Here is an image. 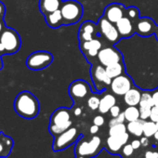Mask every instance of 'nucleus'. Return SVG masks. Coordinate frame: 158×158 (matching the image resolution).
<instances>
[{
  "label": "nucleus",
  "instance_id": "nucleus-37",
  "mask_svg": "<svg viewBox=\"0 0 158 158\" xmlns=\"http://www.w3.org/2000/svg\"><path fill=\"white\" fill-rule=\"evenodd\" d=\"M109 113H110V114H111V116L112 117H116V116H118L120 114H121V110H120V107L118 106V105H114L112 108H111V110L109 111Z\"/></svg>",
  "mask_w": 158,
  "mask_h": 158
},
{
  "label": "nucleus",
  "instance_id": "nucleus-2",
  "mask_svg": "<svg viewBox=\"0 0 158 158\" xmlns=\"http://www.w3.org/2000/svg\"><path fill=\"white\" fill-rule=\"evenodd\" d=\"M72 124L70 110L65 107H60L56 109L50 116L48 131L52 136L56 137L70 128Z\"/></svg>",
  "mask_w": 158,
  "mask_h": 158
},
{
  "label": "nucleus",
  "instance_id": "nucleus-45",
  "mask_svg": "<svg viewBox=\"0 0 158 158\" xmlns=\"http://www.w3.org/2000/svg\"><path fill=\"white\" fill-rule=\"evenodd\" d=\"M81 113H82V110H81V108H79V107L75 108V109H74V112H73L74 115H76V116L80 115V114H81Z\"/></svg>",
  "mask_w": 158,
  "mask_h": 158
},
{
  "label": "nucleus",
  "instance_id": "nucleus-30",
  "mask_svg": "<svg viewBox=\"0 0 158 158\" xmlns=\"http://www.w3.org/2000/svg\"><path fill=\"white\" fill-rule=\"evenodd\" d=\"M136 150L133 148L131 143H127L124 145L120 152V155L122 158H135L136 156Z\"/></svg>",
  "mask_w": 158,
  "mask_h": 158
},
{
  "label": "nucleus",
  "instance_id": "nucleus-50",
  "mask_svg": "<svg viewBox=\"0 0 158 158\" xmlns=\"http://www.w3.org/2000/svg\"><path fill=\"white\" fill-rule=\"evenodd\" d=\"M2 68V61H1V59H0V69Z\"/></svg>",
  "mask_w": 158,
  "mask_h": 158
},
{
  "label": "nucleus",
  "instance_id": "nucleus-23",
  "mask_svg": "<svg viewBox=\"0 0 158 158\" xmlns=\"http://www.w3.org/2000/svg\"><path fill=\"white\" fill-rule=\"evenodd\" d=\"M116 104V99L112 94H105L100 102L99 112L101 114H107L111 110V108Z\"/></svg>",
  "mask_w": 158,
  "mask_h": 158
},
{
  "label": "nucleus",
  "instance_id": "nucleus-47",
  "mask_svg": "<svg viewBox=\"0 0 158 158\" xmlns=\"http://www.w3.org/2000/svg\"><path fill=\"white\" fill-rule=\"evenodd\" d=\"M3 32V23L0 22V34Z\"/></svg>",
  "mask_w": 158,
  "mask_h": 158
},
{
  "label": "nucleus",
  "instance_id": "nucleus-9",
  "mask_svg": "<svg viewBox=\"0 0 158 158\" xmlns=\"http://www.w3.org/2000/svg\"><path fill=\"white\" fill-rule=\"evenodd\" d=\"M98 29L100 34L110 43L115 44L120 39L121 36L114 23H112L104 17H101L98 22Z\"/></svg>",
  "mask_w": 158,
  "mask_h": 158
},
{
  "label": "nucleus",
  "instance_id": "nucleus-51",
  "mask_svg": "<svg viewBox=\"0 0 158 158\" xmlns=\"http://www.w3.org/2000/svg\"><path fill=\"white\" fill-rule=\"evenodd\" d=\"M156 126H157V128H158V121L156 122Z\"/></svg>",
  "mask_w": 158,
  "mask_h": 158
},
{
  "label": "nucleus",
  "instance_id": "nucleus-24",
  "mask_svg": "<svg viewBox=\"0 0 158 158\" xmlns=\"http://www.w3.org/2000/svg\"><path fill=\"white\" fill-rule=\"evenodd\" d=\"M145 120L142 119H138L135 121L128 122L127 125V132L135 137L140 138L143 135V125H144Z\"/></svg>",
  "mask_w": 158,
  "mask_h": 158
},
{
  "label": "nucleus",
  "instance_id": "nucleus-15",
  "mask_svg": "<svg viewBox=\"0 0 158 158\" xmlns=\"http://www.w3.org/2000/svg\"><path fill=\"white\" fill-rule=\"evenodd\" d=\"M126 14V8L124 5L119 3H112L109 4L103 11L102 17L107 19L112 23H116L120 21Z\"/></svg>",
  "mask_w": 158,
  "mask_h": 158
},
{
  "label": "nucleus",
  "instance_id": "nucleus-32",
  "mask_svg": "<svg viewBox=\"0 0 158 158\" xmlns=\"http://www.w3.org/2000/svg\"><path fill=\"white\" fill-rule=\"evenodd\" d=\"M125 16H127L132 23L133 24H135V23L139 19V11L138 10V8L136 7H128L126 8V14Z\"/></svg>",
  "mask_w": 158,
  "mask_h": 158
},
{
  "label": "nucleus",
  "instance_id": "nucleus-19",
  "mask_svg": "<svg viewBox=\"0 0 158 158\" xmlns=\"http://www.w3.org/2000/svg\"><path fill=\"white\" fill-rule=\"evenodd\" d=\"M13 145L14 141L10 136L0 132V158L8 157L12 151Z\"/></svg>",
  "mask_w": 158,
  "mask_h": 158
},
{
  "label": "nucleus",
  "instance_id": "nucleus-40",
  "mask_svg": "<svg viewBox=\"0 0 158 158\" xmlns=\"http://www.w3.org/2000/svg\"><path fill=\"white\" fill-rule=\"evenodd\" d=\"M140 142H141V146H142L143 148H147V147H149V145H150L149 138H147V137H145V136H143V137L140 138Z\"/></svg>",
  "mask_w": 158,
  "mask_h": 158
},
{
  "label": "nucleus",
  "instance_id": "nucleus-25",
  "mask_svg": "<svg viewBox=\"0 0 158 158\" xmlns=\"http://www.w3.org/2000/svg\"><path fill=\"white\" fill-rule=\"evenodd\" d=\"M105 70H106L107 74H108L112 79H114V78L119 76L120 74L124 73L125 65H124L123 61H119V62L113 63V64H111V65L106 66V67H105Z\"/></svg>",
  "mask_w": 158,
  "mask_h": 158
},
{
  "label": "nucleus",
  "instance_id": "nucleus-7",
  "mask_svg": "<svg viewBox=\"0 0 158 158\" xmlns=\"http://www.w3.org/2000/svg\"><path fill=\"white\" fill-rule=\"evenodd\" d=\"M53 61V56L48 51H35L30 54L26 60V65L31 70H42Z\"/></svg>",
  "mask_w": 158,
  "mask_h": 158
},
{
  "label": "nucleus",
  "instance_id": "nucleus-8",
  "mask_svg": "<svg viewBox=\"0 0 158 158\" xmlns=\"http://www.w3.org/2000/svg\"><path fill=\"white\" fill-rule=\"evenodd\" d=\"M91 77L95 86V91H102L104 87L110 86L113 79L107 74L103 65L96 64L91 68Z\"/></svg>",
  "mask_w": 158,
  "mask_h": 158
},
{
  "label": "nucleus",
  "instance_id": "nucleus-5",
  "mask_svg": "<svg viewBox=\"0 0 158 158\" xmlns=\"http://www.w3.org/2000/svg\"><path fill=\"white\" fill-rule=\"evenodd\" d=\"M80 136V133L75 127H70L64 132L60 133V135L56 136L53 144H52V149L54 152H59L62 151L69 146H71L73 143L76 142Z\"/></svg>",
  "mask_w": 158,
  "mask_h": 158
},
{
  "label": "nucleus",
  "instance_id": "nucleus-46",
  "mask_svg": "<svg viewBox=\"0 0 158 158\" xmlns=\"http://www.w3.org/2000/svg\"><path fill=\"white\" fill-rule=\"evenodd\" d=\"M0 53H5V48L1 43H0Z\"/></svg>",
  "mask_w": 158,
  "mask_h": 158
},
{
  "label": "nucleus",
  "instance_id": "nucleus-43",
  "mask_svg": "<svg viewBox=\"0 0 158 158\" xmlns=\"http://www.w3.org/2000/svg\"><path fill=\"white\" fill-rule=\"evenodd\" d=\"M4 12H5V6L3 5V3L0 2V19L3 17Z\"/></svg>",
  "mask_w": 158,
  "mask_h": 158
},
{
  "label": "nucleus",
  "instance_id": "nucleus-38",
  "mask_svg": "<svg viewBox=\"0 0 158 158\" xmlns=\"http://www.w3.org/2000/svg\"><path fill=\"white\" fill-rule=\"evenodd\" d=\"M93 124L94 125H97L99 127H102L104 124V118H103V116H102V115L95 116L94 119H93Z\"/></svg>",
  "mask_w": 158,
  "mask_h": 158
},
{
  "label": "nucleus",
  "instance_id": "nucleus-16",
  "mask_svg": "<svg viewBox=\"0 0 158 158\" xmlns=\"http://www.w3.org/2000/svg\"><path fill=\"white\" fill-rule=\"evenodd\" d=\"M102 48V44L98 38H93L89 41L80 42V49L87 59L98 56L99 51Z\"/></svg>",
  "mask_w": 158,
  "mask_h": 158
},
{
  "label": "nucleus",
  "instance_id": "nucleus-39",
  "mask_svg": "<svg viewBox=\"0 0 158 158\" xmlns=\"http://www.w3.org/2000/svg\"><path fill=\"white\" fill-rule=\"evenodd\" d=\"M131 145L133 146V148L136 150V151H139L142 146H141V142H140V139H133L131 141Z\"/></svg>",
  "mask_w": 158,
  "mask_h": 158
},
{
  "label": "nucleus",
  "instance_id": "nucleus-29",
  "mask_svg": "<svg viewBox=\"0 0 158 158\" xmlns=\"http://www.w3.org/2000/svg\"><path fill=\"white\" fill-rule=\"evenodd\" d=\"M139 106L142 107V108H151L152 109L154 106V103L152 101V95L149 92L141 93V98H140Z\"/></svg>",
  "mask_w": 158,
  "mask_h": 158
},
{
  "label": "nucleus",
  "instance_id": "nucleus-22",
  "mask_svg": "<svg viewBox=\"0 0 158 158\" xmlns=\"http://www.w3.org/2000/svg\"><path fill=\"white\" fill-rule=\"evenodd\" d=\"M45 19L47 24L51 28H58L60 25H63V19L60 10H58L56 11L45 15Z\"/></svg>",
  "mask_w": 158,
  "mask_h": 158
},
{
  "label": "nucleus",
  "instance_id": "nucleus-34",
  "mask_svg": "<svg viewBox=\"0 0 158 158\" xmlns=\"http://www.w3.org/2000/svg\"><path fill=\"white\" fill-rule=\"evenodd\" d=\"M125 121H126V117H125V114H124V112H123V113H121L118 116L113 117V118L109 121V127H112V126L116 125V124L124 123Z\"/></svg>",
  "mask_w": 158,
  "mask_h": 158
},
{
  "label": "nucleus",
  "instance_id": "nucleus-18",
  "mask_svg": "<svg viewBox=\"0 0 158 158\" xmlns=\"http://www.w3.org/2000/svg\"><path fill=\"white\" fill-rule=\"evenodd\" d=\"M115 26L121 38H128L135 34L134 24L127 16H124L120 21H118L115 23Z\"/></svg>",
  "mask_w": 158,
  "mask_h": 158
},
{
  "label": "nucleus",
  "instance_id": "nucleus-36",
  "mask_svg": "<svg viewBox=\"0 0 158 158\" xmlns=\"http://www.w3.org/2000/svg\"><path fill=\"white\" fill-rule=\"evenodd\" d=\"M150 120L153 121V122H157L158 121V106H153L151 110V114H150Z\"/></svg>",
  "mask_w": 158,
  "mask_h": 158
},
{
  "label": "nucleus",
  "instance_id": "nucleus-20",
  "mask_svg": "<svg viewBox=\"0 0 158 158\" xmlns=\"http://www.w3.org/2000/svg\"><path fill=\"white\" fill-rule=\"evenodd\" d=\"M62 2H63L62 0H40L39 1L40 11L44 15L56 11L60 9Z\"/></svg>",
  "mask_w": 158,
  "mask_h": 158
},
{
  "label": "nucleus",
  "instance_id": "nucleus-3",
  "mask_svg": "<svg viewBox=\"0 0 158 158\" xmlns=\"http://www.w3.org/2000/svg\"><path fill=\"white\" fill-rule=\"evenodd\" d=\"M60 12L64 25H71L80 21L84 10L82 5L76 0H66L60 6Z\"/></svg>",
  "mask_w": 158,
  "mask_h": 158
},
{
  "label": "nucleus",
  "instance_id": "nucleus-12",
  "mask_svg": "<svg viewBox=\"0 0 158 158\" xmlns=\"http://www.w3.org/2000/svg\"><path fill=\"white\" fill-rule=\"evenodd\" d=\"M135 33L140 36L148 37L154 35L157 25L154 21L149 17H139V19L135 23Z\"/></svg>",
  "mask_w": 158,
  "mask_h": 158
},
{
  "label": "nucleus",
  "instance_id": "nucleus-35",
  "mask_svg": "<svg viewBox=\"0 0 158 158\" xmlns=\"http://www.w3.org/2000/svg\"><path fill=\"white\" fill-rule=\"evenodd\" d=\"M139 116L140 119L142 120H147L148 118H150V114H151V108H142V107H139Z\"/></svg>",
  "mask_w": 158,
  "mask_h": 158
},
{
  "label": "nucleus",
  "instance_id": "nucleus-10",
  "mask_svg": "<svg viewBox=\"0 0 158 158\" xmlns=\"http://www.w3.org/2000/svg\"><path fill=\"white\" fill-rule=\"evenodd\" d=\"M98 60L102 65L104 67L111 65L113 63H116L119 61H123V57L121 52L114 47H106L102 48L98 53Z\"/></svg>",
  "mask_w": 158,
  "mask_h": 158
},
{
  "label": "nucleus",
  "instance_id": "nucleus-33",
  "mask_svg": "<svg viewBox=\"0 0 158 158\" xmlns=\"http://www.w3.org/2000/svg\"><path fill=\"white\" fill-rule=\"evenodd\" d=\"M100 102H101V99L97 96H90L89 99H88V106L89 109L95 111V110H98L99 109V106H100Z\"/></svg>",
  "mask_w": 158,
  "mask_h": 158
},
{
  "label": "nucleus",
  "instance_id": "nucleus-49",
  "mask_svg": "<svg viewBox=\"0 0 158 158\" xmlns=\"http://www.w3.org/2000/svg\"><path fill=\"white\" fill-rule=\"evenodd\" d=\"M154 35H155V36H156V39L158 40V25H157V28H156V31H155Z\"/></svg>",
  "mask_w": 158,
  "mask_h": 158
},
{
  "label": "nucleus",
  "instance_id": "nucleus-27",
  "mask_svg": "<svg viewBox=\"0 0 158 158\" xmlns=\"http://www.w3.org/2000/svg\"><path fill=\"white\" fill-rule=\"evenodd\" d=\"M135 158H158V147L152 146L150 148H146L143 152L140 151L139 153L136 152Z\"/></svg>",
  "mask_w": 158,
  "mask_h": 158
},
{
  "label": "nucleus",
  "instance_id": "nucleus-14",
  "mask_svg": "<svg viewBox=\"0 0 158 158\" xmlns=\"http://www.w3.org/2000/svg\"><path fill=\"white\" fill-rule=\"evenodd\" d=\"M128 139V132H126L118 136H109L106 139V149L111 154H118L120 153L124 145L127 143Z\"/></svg>",
  "mask_w": 158,
  "mask_h": 158
},
{
  "label": "nucleus",
  "instance_id": "nucleus-21",
  "mask_svg": "<svg viewBox=\"0 0 158 158\" xmlns=\"http://www.w3.org/2000/svg\"><path fill=\"white\" fill-rule=\"evenodd\" d=\"M141 98V92L138 88L132 87L125 95L124 102L127 106H137L139 105Z\"/></svg>",
  "mask_w": 158,
  "mask_h": 158
},
{
  "label": "nucleus",
  "instance_id": "nucleus-44",
  "mask_svg": "<svg viewBox=\"0 0 158 158\" xmlns=\"http://www.w3.org/2000/svg\"><path fill=\"white\" fill-rule=\"evenodd\" d=\"M152 138H153V140H154V145L158 147V130L156 131V133L154 134V136Z\"/></svg>",
  "mask_w": 158,
  "mask_h": 158
},
{
  "label": "nucleus",
  "instance_id": "nucleus-6",
  "mask_svg": "<svg viewBox=\"0 0 158 158\" xmlns=\"http://www.w3.org/2000/svg\"><path fill=\"white\" fill-rule=\"evenodd\" d=\"M0 43L4 46L6 54H14L21 47V38L15 30L6 28L0 35Z\"/></svg>",
  "mask_w": 158,
  "mask_h": 158
},
{
  "label": "nucleus",
  "instance_id": "nucleus-11",
  "mask_svg": "<svg viewBox=\"0 0 158 158\" xmlns=\"http://www.w3.org/2000/svg\"><path fill=\"white\" fill-rule=\"evenodd\" d=\"M110 87L114 94L117 96H124L133 87V82L127 74L122 73L113 79Z\"/></svg>",
  "mask_w": 158,
  "mask_h": 158
},
{
  "label": "nucleus",
  "instance_id": "nucleus-26",
  "mask_svg": "<svg viewBox=\"0 0 158 158\" xmlns=\"http://www.w3.org/2000/svg\"><path fill=\"white\" fill-rule=\"evenodd\" d=\"M126 121L131 122L140 118L139 116V109L137 106H127V108L124 111Z\"/></svg>",
  "mask_w": 158,
  "mask_h": 158
},
{
  "label": "nucleus",
  "instance_id": "nucleus-31",
  "mask_svg": "<svg viewBox=\"0 0 158 158\" xmlns=\"http://www.w3.org/2000/svg\"><path fill=\"white\" fill-rule=\"evenodd\" d=\"M126 132H127V126L124 123L114 125L109 128V136H118Z\"/></svg>",
  "mask_w": 158,
  "mask_h": 158
},
{
  "label": "nucleus",
  "instance_id": "nucleus-28",
  "mask_svg": "<svg viewBox=\"0 0 158 158\" xmlns=\"http://www.w3.org/2000/svg\"><path fill=\"white\" fill-rule=\"evenodd\" d=\"M158 130L156 123L150 120V121H146L144 122L143 125V136L147 137V138H152L154 136V134L156 133V131Z\"/></svg>",
  "mask_w": 158,
  "mask_h": 158
},
{
  "label": "nucleus",
  "instance_id": "nucleus-1",
  "mask_svg": "<svg viewBox=\"0 0 158 158\" xmlns=\"http://www.w3.org/2000/svg\"><path fill=\"white\" fill-rule=\"evenodd\" d=\"M15 112L25 119H33L39 113V102L29 91H23L17 95L14 101Z\"/></svg>",
  "mask_w": 158,
  "mask_h": 158
},
{
  "label": "nucleus",
  "instance_id": "nucleus-42",
  "mask_svg": "<svg viewBox=\"0 0 158 158\" xmlns=\"http://www.w3.org/2000/svg\"><path fill=\"white\" fill-rule=\"evenodd\" d=\"M99 129H100V127H99V126H97V125H94V124H93V126H91V127H90V133H91L92 135H95L96 133H98Z\"/></svg>",
  "mask_w": 158,
  "mask_h": 158
},
{
  "label": "nucleus",
  "instance_id": "nucleus-48",
  "mask_svg": "<svg viewBox=\"0 0 158 158\" xmlns=\"http://www.w3.org/2000/svg\"><path fill=\"white\" fill-rule=\"evenodd\" d=\"M75 158H89V157L84 156V155H75Z\"/></svg>",
  "mask_w": 158,
  "mask_h": 158
},
{
  "label": "nucleus",
  "instance_id": "nucleus-4",
  "mask_svg": "<svg viewBox=\"0 0 158 158\" xmlns=\"http://www.w3.org/2000/svg\"><path fill=\"white\" fill-rule=\"evenodd\" d=\"M102 149V139L99 136H93L90 140L78 139L74 147V153L75 155H84L89 158H93L101 152Z\"/></svg>",
  "mask_w": 158,
  "mask_h": 158
},
{
  "label": "nucleus",
  "instance_id": "nucleus-17",
  "mask_svg": "<svg viewBox=\"0 0 158 158\" xmlns=\"http://www.w3.org/2000/svg\"><path fill=\"white\" fill-rule=\"evenodd\" d=\"M98 24L91 21H86L84 22L80 27H79V42H84L93 39L94 35L97 34L98 31Z\"/></svg>",
  "mask_w": 158,
  "mask_h": 158
},
{
  "label": "nucleus",
  "instance_id": "nucleus-41",
  "mask_svg": "<svg viewBox=\"0 0 158 158\" xmlns=\"http://www.w3.org/2000/svg\"><path fill=\"white\" fill-rule=\"evenodd\" d=\"M152 95V101H153L154 105L158 106V90L154 91Z\"/></svg>",
  "mask_w": 158,
  "mask_h": 158
},
{
  "label": "nucleus",
  "instance_id": "nucleus-13",
  "mask_svg": "<svg viewBox=\"0 0 158 158\" xmlns=\"http://www.w3.org/2000/svg\"><path fill=\"white\" fill-rule=\"evenodd\" d=\"M90 92L89 83L82 79H77L71 83L69 86V94L73 100H82L86 98Z\"/></svg>",
  "mask_w": 158,
  "mask_h": 158
}]
</instances>
